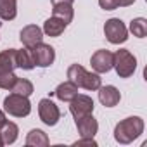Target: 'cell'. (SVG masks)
I'll return each instance as SVG.
<instances>
[{
  "instance_id": "cell-1",
  "label": "cell",
  "mask_w": 147,
  "mask_h": 147,
  "mask_svg": "<svg viewBox=\"0 0 147 147\" xmlns=\"http://www.w3.org/2000/svg\"><path fill=\"white\" fill-rule=\"evenodd\" d=\"M144 131V119L138 116H130L123 121H119L114 128V138L119 144H130L135 138H138Z\"/></svg>"
},
{
  "instance_id": "cell-2",
  "label": "cell",
  "mask_w": 147,
  "mask_h": 147,
  "mask_svg": "<svg viewBox=\"0 0 147 147\" xmlns=\"http://www.w3.org/2000/svg\"><path fill=\"white\" fill-rule=\"evenodd\" d=\"M67 80L73 82L78 88L85 90H99L100 87V76L97 73H88L83 66L80 64H71L67 69Z\"/></svg>"
},
{
  "instance_id": "cell-3",
  "label": "cell",
  "mask_w": 147,
  "mask_h": 147,
  "mask_svg": "<svg viewBox=\"0 0 147 147\" xmlns=\"http://www.w3.org/2000/svg\"><path fill=\"white\" fill-rule=\"evenodd\" d=\"M113 67L119 78H130L137 69V59L126 49H119L113 54Z\"/></svg>"
},
{
  "instance_id": "cell-4",
  "label": "cell",
  "mask_w": 147,
  "mask_h": 147,
  "mask_svg": "<svg viewBox=\"0 0 147 147\" xmlns=\"http://www.w3.org/2000/svg\"><path fill=\"white\" fill-rule=\"evenodd\" d=\"M4 109H5V113L11 114V116L24 118V116H28V114L31 113V104H30L28 97L11 92V94L4 99Z\"/></svg>"
},
{
  "instance_id": "cell-5",
  "label": "cell",
  "mask_w": 147,
  "mask_h": 147,
  "mask_svg": "<svg viewBox=\"0 0 147 147\" xmlns=\"http://www.w3.org/2000/svg\"><path fill=\"white\" fill-rule=\"evenodd\" d=\"M104 35L114 45H119V43H123V42L128 40V30H126V26L123 24L121 19H116V18L106 21V24H104Z\"/></svg>"
},
{
  "instance_id": "cell-6",
  "label": "cell",
  "mask_w": 147,
  "mask_h": 147,
  "mask_svg": "<svg viewBox=\"0 0 147 147\" xmlns=\"http://www.w3.org/2000/svg\"><path fill=\"white\" fill-rule=\"evenodd\" d=\"M28 49H30V52H31V57H33L35 66L47 67V66H50V64L54 62V59H55V50H54V47H50V45H47V43H43V42H40V43H36V45H33V47H28Z\"/></svg>"
},
{
  "instance_id": "cell-7",
  "label": "cell",
  "mask_w": 147,
  "mask_h": 147,
  "mask_svg": "<svg viewBox=\"0 0 147 147\" xmlns=\"http://www.w3.org/2000/svg\"><path fill=\"white\" fill-rule=\"evenodd\" d=\"M38 114H40V119H42L47 126L57 125V121H59V118H61L59 107H57L50 99H42V100L38 102Z\"/></svg>"
},
{
  "instance_id": "cell-8",
  "label": "cell",
  "mask_w": 147,
  "mask_h": 147,
  "mask_svg": "<svg viewBox=\"0 0 147 147\" xmlns=\"http://www.w3.org/2000/svg\"><path fill=\"white\" fill-rule=\"evenodd\" d=\"M69 111H71L73 116H75V119H78L82 116H87V114H92L94 113V100L88 95H80L78 94L75 99L71 100Z\"/></svg>"
},
{
  "instance_id": "cell-9",
  "label": "cell",
  "mask_w": 147,
  "mask_h": 147,
  "mask_svg": "<svg viewBox=\"0 0 147 147\" xmlns=\"http://www.w3.org/2000/svg\"><path fill=\"white\" fill-rule=\"evenodd\" d=\"M90 64H92V67H94V71L97 73V75H100V73H107L113 67V54L109 50H97L92 55Z\"/></svg>"
},
{
  "instance_id": "cell-10",
  "label": "cell",
  "mask_w": 147,
  "mask_h": 147,
  "mask_svg": "<svg viewBox=\"0 0 147 147\" xmlns=\"http://www.w3.org/2000/svg\"><path fill=\"white\" fill-rule=\"evenodd\" d=\"M75 123H76V128H78V133L82 138H94V135L99 130V123L92 114L82 116V118L75 119Z\"/></svg>"
},
{
  "instance_id": "cell-11",
  "label": "cell",
  "mask_w": 147,
  "mask_h": 147,
  "mask_svg": "<svg viewBox=\"0 0 147 147\" xmlns=\"http://www.w3.org/2000/svg\"><path fill=\"white\" fill-rule=\"evenodd\" d=\"M19 38H21L24 47H33V45L43 42V30L38 28L36 24H28L21 30Z\"/></svg>"
},
{
  "instance_id": "cell-12",
  "label": "cell",
  "mask_w": 147,
  "mask_h": 147,
  "mask_svg": "<svg viewBox=\"0 0 147 147\" xmlns=\"http://www.w3.org/2000/svg\"><path fill=\"white\" fill-rule=\"evenodd\" d=\"M119 99H121V94L116 87H113V85H106V87L100 85L99 87V100H100L102 106L114 107L119 102Z\"/></svg>"
},
{
  "instance_id": "cell-13",
  "label": "cell",
  "mask_w": 147,
  "mask_h": 147,
  "mask_svg": "<svg viewBox=\"0 0 147 147\" xmlns=\"http://www.w3.org/2000/svg\"><path fill=\"white\" fill-rule=\"evenodd\" d=\"M55 97L59 99V100H62V102H71L73 99H75L76 95H78V87L73 83V82H64V83H61L57 88H55Z\"/></svg>"
},
{
  "instance_id": "cell-14",
  "label": "cell",
  "mask_w": 147,
  "mask_h": 147,
  "mask_svg": "<svg viewBox=\"0 0 147 147\" xmlns=\"http://www.w3.org/2000/svg\"><path fill=\"white\" fill-rule=\"evenodd\" d=\"M18 67V61H16V49H7L0 52V73H7V71H14Z\"/></svg>"
},
{
  "instance_id": "cell-15",
  "label": "cell",
  "mask_w": 147,
  "mask_h": 147,
  "mask_svg": "<svg viewBox=\"0 0 147 147\" xmlns=\"http://www.w3.org/2000/svg\"><path fill=\"white\" fill-rule=\"evenodd\" d=\"M66 26H67V24H66L62 19L52 16V18H49V19L45 21V24H43V33L49 35V36H59V35L66 30Z\"/></svg>"
},
{
  "instance_id": "cell-16",
  "label": "cell",
  "mask_w": 147,
  "mask_h": 147,
  "mask_svg": "<svg viewBox=\"0 0 147 147\" xmlns=\"http://www.w3.org/2000/svg\"><path fill=\"white\" fill-rule=\"evenodd\" d=\"M18 14V2L16 0H0V19L12 21Z\"/></svg>"
},
{
  "instance_id": "cell-17",
  "label": "cell",
  "mask_w": 147,
  "mask_h": 147,
  "mask_svg": "<svg viewBox=\"0 0 147 147\" xmlns=\"http://www.w3.org/2000/svg\"><path fill=\"white\" fill-rule=\"evenodd\" d=\"M18 133H19V128H18V125H16V123H11V121H7V123L2 126V130H0V137H2V142H4V145L14 144V142H16V138H18Z\"/></svg>"
},
{
  "instance_id": "cell-18",
  "label": "cell",
  "mask_w": 147,
  "mask_h": 147,
  "mask_svg": "<svg viewBox=\"0 0 147 147\" xmlns=\"http://www.w3.org/2000/svg\"><path fill=\"white\" fill-rule=\"evenodd\" d=\"M26 145H30V147H45V145H49V137L42 130H31L26 137Z\"/></svg>"
},
{
  "instance_id": "cell-19",
  "label": "cell",
  "mask_w": 147,
  "mask_h": 147,
  "mask_svg": "<svg viewBox=\"0 0 147 147\" xmlns=\"http://www.w3.org/2000/svg\"><path fill=\"white\" fill-rule=\"evenodd\" d=\"M54 9H52V12H54V16L55 18H59V19H62L66 24H69L71 21H73V5L71 4H55V5H52Z\"/></svg>"
},
{
  "instance_id": "cell-20",
  "label": "cell",
  "mask_w": 147,
  "mask_h": 147,
  "mask_svg": "<svg viewBox=\"0 0 147 147\" xmlns=\"http://www.w3.org/2000/svg\"><path fill=\"white\" fill-rule=\"evenodd\" d=\"M16 61H18V67H23V69H33L35 67V62H33V57H31V52L28 47L16 50Z\"/></svg>"
},
{
  "instance_id": "cell-21",
  "label": "cell",
  "mask_w": 147,
  "mask_h": 147,
  "mask_svg": "<svg viewBox=\"0 0 147 147\" xmlns=\"http://www.w3.org/2000/svg\"><path fill=\"white\" fill-rule=\"evenodd\" d=\"M11 92L14 94H19V95H24V97H30L33 94V83L26 78H18L14 87L11 88Z\"/></svg>"
},
{
  "instance_id": "cell-22",
  "label": "cell",
  "mask_w": 147,
  "mask_h": 147,
  "mask_svg": "<svg viewBox=\"0 0 147 147\" xmlns=\"http://www.w3.org/2000/svg\"><path fill=\"white\" fill-rule=\"evenodd\" d=\"M130 31L133 33V36L137 38H144L147 35V21L144 18H137L130 23Z\"/></svg>"
},
{
  "instance_id": "cell-23",
  "label": "cell",
  "mask_w": 147,
  "mask_h": 147,
  "mask_svg": "<svg viewBox=\"0 0 147 147\" xmlns=\"http://www.w3.org/2000/svg\"><path fill=\"white\" fill-rule=\"evenodd\" d=\"M18 76L14 75V71H7V73H0V88H4V90H9L14 87Z\"/></svg>"
},
{
  "instance_id": "cell-24",
  "label": "cell",
  "mask_w": 147,
  "mask_h": 147,
  "mask_svg": "<svg viewBox=\"0 0 147 147\" xmlns=\"http://www.w3.org/2000/svg\"><path fill=\"white\" fill-rule=\"evenodd\" d=\"M99 5L104 11H114L119 7V0H99Z\"/></svg>"
},
{
  "instance_id": "cell-25",
  "label": "cell",
  "mask_w": 147,
  "mask_h": 147,
  "mask_svg": "<svg viewBox=\"0 0 147 147\" xmlns=\"http://www.w3.org/2000/svg\"><path fill=\"white\" fill-rule=\"evenodd\" d=\"M80 144H88V145H95V140L94 138H82V140H78L75 145H80Z\"/></svg>"
},
{
  "instance_id": "cell-26",
  "label": "cell",
  "mask_w": 147,
  "mask_h": 147,
  "mask_svg": "<svg viewBox=\"0 0 147 147\" xmlns=\"http://www.w3.org/2000/svg\"><path fill=\"white\" fill-rule=\"evenodd\" d=\"M7 123V118H5V114H4V111L0 109V130H2V126Z\"/></svg>"
},
{
  "instance_id": "cell-27",
  "label": "cell",
  "mask_w": 147,
  "mask_h": 147,
  "mask_svg": "<svg viewBox=\"0 0 147 147\" xmlns=\"http://www.w3.org/2000/svg\"><path fill=\"white\" fill-rule=\"evenodd\" d=\"M50 2H52V5H55V4H71L73 5L75 0H50Z\"/></svg>"
},
{
  "instance_id": "cell-28",
  "label": "cell",
  "mask_w": 147,
  "mask_h": 147,
  "mask_svg": "<svg viewBox=\"0 0 147 147\" xmlns=\"http://www.w3.org/2000/svg\"><path fill=\"white\" fill-rule=\"evenodd\" d=\"M135 2V0H119V5L121 7H128V5H131Z\"/></svg>"
},
{
  "instance_id": "cell-29",
  "label": "cell",
  "mask_w": 147,
  "mask_h": 147,
  "mask_svg": "<svg viewBox=\"0 0 147 147\" xmlns=\"http://www.w3.org/2000/svg\"><path fill=\"white\" fill-rule=\"evenodd\" d=\"M4 145V142H2V137H0V147H2Z\"/></svg>"
}]
</instances>
